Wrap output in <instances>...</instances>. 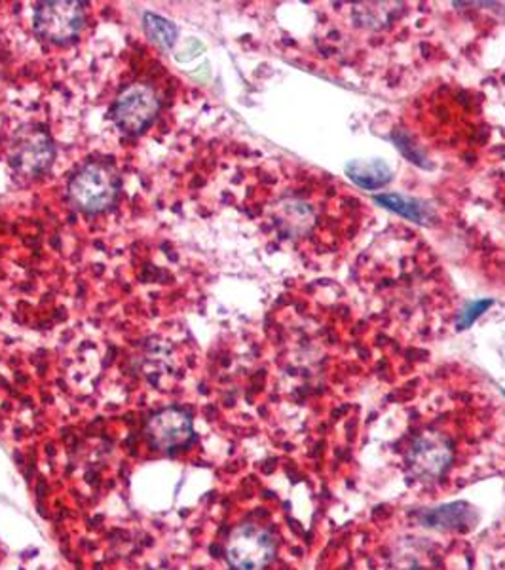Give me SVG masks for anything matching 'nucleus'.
Masks as SVG:
<instances>
[{
	"instance_id": "f257e3e1",
	"label": "nucleus",
	"mask_w": 505,
	"mask_h": 570,
	"mask_svg": "<svg viewBox=\"0 0 505 570\" xmlns=\"http://www.w3.org/2000/svg\"><path fill=\"white\" fill-rule=\"evenodd\" d=\"M276 551L270 532L257 525H241L228 538L227 558L234 569L263 570Z\"/></svg>"
},
{
	"instance_id": "f03ea898",
	"label": "nucleus",
	"mask_w": 505,
	"mask_h": 570,
	"mask_svg": "<svg viewBox=\"0 0 505 570\" xmlns=\"http://www.w3.org/2000/svg\"><path fill=\"white\" fill-rule=\"evenodd\" d=\"M82 2H40L34 10V29L52 42H69L85 26Z\"/></svg>"
},
{
	"instance_id": "7ed1b4c3",
	"label": "nucleus",
	"mask_w": 505,
	"mask_h": 570,
	"mask_svg": "<svg viewBox=\"0 0 505 570\" xmlns=\"http://www.w3.org/2000/svg\"><path fill=\"white\" fill-rule=\"evenodd\" d=\"M71 198L77 208L88 214H98L109 208L117 195V181L109 169L99 164H90L80 169L69 187Z\"/></svg>"
},
{
	"instance_id": "20e7f679",
	"label": "nucleus",
	"mask_w": 505,
	"mask_h": 570,
	"mask_svg": "<svg viewBox=\"0 0 505 570\" xmlns=\"http://www.w3.org/2000/svg\"><path fill=\"white\" fill-rule=\"evenodd\" d=\"M158 115V99L152 88L131 85L117 99L112 117L128 134H141Z\"/></svg>"
},
{
	"instance_id": "39448f33",
	"label": "nucleus",
	"mask_w": 505,
	"mask_h": 570,
	"mask_svg": "<svg viewBox=\"0 0 505 570\" xmlns=\"http://www.w3.org/2000/svg\"><path fill=\"white\" fill-rule=\"evenodd\" d=\"M450 459H453L450 443L435 432L422 434L408 453V464L413 468V472L424 480H432L445 472Z\"/></svg>"
},
{
	"instance_id": "423d86ee",
	"label": "nucleus",
	"mask_w": 505,
	"mask_h": 570,
	"mask_svg": "<svg viewBox=\"0 0 505 570\" xmlns=\"http://www.w3.org/2000/svg\"><path fill=\"white\" fill-rule=\"evenodd\" d=\"M147 435L156 449L171 451L182 448L192 440V421L181 409H164L150 419Z\"/></svg>"
},
{
	"instance_id": "0eeeda50",
	"label": "nucleus",
	"mask_w": 505,
	"mask_h": 570,
	"mask_svg": "<svg viewBox=\"0 0 505 570\" xmlns=\"http://www.w3.org/2000/svg\"><path fill=\"white\" fill-rule=\"evenodd\" d=\"M53 158V147L42 131H29L26 139L16 147L12 164L26 174H39L48 168Z\"/></svg>"
},
{
	"instance_id": "6e6552de",
	"label": "nucleus",
	"mask_w": 505,
	"mask_h": 570,
	"mask_svg": "<svg viewBox=\"0 0 505 570\" xmlns=\"http://www.w3.org/2000/svg\"><path fill=\"white\" fill-rule=\"evenodd\" d=\"M346 174L363 188H380L392 179V171L380 160H354L346 166Z\"/></svg>"
},
{
	"instance_id": "1a4fd4ad",
	"label": "nucleus",
	"mask_w": 505,
	"mask_h": 570,
	"mask_svg": "<svg viewBox=\"0 0 505 570\" xmlns=\"http://www.w3.org/2000/svg\"><path fill=\"white\" fill-rule=\"evenodd\" d=\"M422 521L426 527H434V529H461L462 525L472 523L473 513L464 505L454 504L422 513Z\"/></svg>"
},
{
	"instance_id": "9d476101",
	"label": "nucleus",
	"mask_w": 505,
	"mask_h": 570,
	"mask_svg": "<svg viewBox=\"0 0 505 570\" xmlns=\"http://www.w3.org/2000/svg\"><path fill=\"white\" fill-rule=\"evenodd\" d=\"M376 202L383 204L384 208L392 209V212H396V214L403 215V217H408V219H415L418 223H426V219H428V212L422 206L420 202L407 198V196H376Z\"/></svg>"
},
{
	"instance_id": "9b49d317",
	"label": "nucleus",
	"mask_w": 505,
	"mask_h": 570,
	"mask_svg": "<svg viewBox=\"0 0 505 570\" xmlns=\"http://www.w3.org/2000/svg\"><path fill=\"white\" fill-rule=\"evenodd\" d=\"M145 29H147V35L156 45L162 46V48H171L176 45L177 27L171 21L164 20L155 13H147L145 16Z\"/></svg>"
},
{
	"instance_id": "f8f14e48",
	"label": "nucleus",
	"mask_w": 505,
	"mask_h": 570,
	"mask_svg": "<svg viewBox=\"0 0 505 570\" xmlns=\"http://www.w3.org/2000/svg\"><path fill=\"white\" fill-rule=\"evenodd\" d=\"M493 305L491 301H481V303H475V305L469 306L466 312H464V316H462V327H467V325L473 324V320L479 318L481 314L488 308V306Z\"/></svg>"
}]
</instances>
